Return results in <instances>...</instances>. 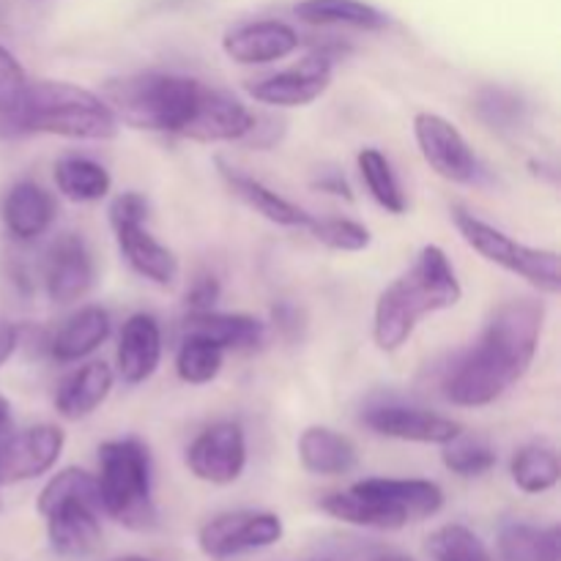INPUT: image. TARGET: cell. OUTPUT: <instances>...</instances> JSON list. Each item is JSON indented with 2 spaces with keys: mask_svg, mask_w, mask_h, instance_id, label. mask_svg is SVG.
<instances>
[{
  "mask_svg": "<svg viewBox=\"0 0 561 561\" xmlns=\"http://www.w3.org/2000/svg\"><path fill=\"white\" fill-rule=\"evenodd\" d=\"M27 75L20 66V60L9 53L5 47H0V110H11L22 99L27 88Z\"/></svg>",
  "mask_w": 561,
  "mask_h": 561,
  "instance_id": "d590c367",
  "label": "cell"
},
{
  "mask_svg": "<svg viewBox=\"0 0 561 561\" xmlns=\"http://www.w3.org/2000/svg\"><path fill=\"white\" fill-rule=\"evenodd\" d=\"M148 211H151V206H148L146 195L124 192L110 203V225H113V230L124 228V225H146Z\"/></svg>",
  "mask_w": 561,
  "mask_h": 561,
  "instance_id": "8d00e7d4",
  "label": "cell"
},
{
  "mask_svg": "<svg viewBox=\"0 0 561 561\" xmlns=\"http://www.w3.org/2000/svg\"><path fill=\"white\" fill-rule=\"evenodd\" d=\"M115 244H118V252L124 255V261L142 279H148V283L159 285V288H170L179 279V257H175V252L170 247L153 239L146 225H124V228H115Z\"/></svg>",
  "mask_w": 561,
  "mask_h": 561,
  "instance_id": "7402d4cb",
  "label": "cell"
},
{
  "mask_svg": "<svg viewBox=\"0 0 561 561\" xmlns=\"http://www.w3.org/2000/svg\"><path fill=\"white\" fill-rule=\"evenodd\" d=\"M0 219L11 239L31 244L42 239L55 222V201L36 181H20L11 186L0 203Z\"/></svg>",
  "mask_w": 561,
  "mask_h": 561,
  "instance_id": "ffe728a7",
  "label": "cell"
},
{
  "mask_svg": "<svg viewBox=\"0 0 561 561\" xmlns=\"http://www.w3.org/2000/svg\"><path fill=\"white\" fill-rule=\"evenodd\" d=\"M115 561H148V559H137V557H126V559H115Z\"/></svg>",
  "mask_w": 561,
  "mask_h": 561,
  "instance_id": "7bdbcfd3",
  "label": "cell"
},
{
  "mask_svg": "<svg viewBox=\"0 0 561 561\" xmlns=\"http://www.w3.org/2000/svg\"><path fill=\"white\" fill-rule=\"evenodd\" d=\"M301 466L318 477H343L351 474L359 463L356 444L332 427H307L296 444Z\"/></svg>",
  "mask_w": 561,
  "mask_h": 561,
  "instance_id": "cb8c5ba5",
  "label": "cell"
},
{
  "mask_svg": "<svg viewBox=\"0 0 561 561\" xmlns=\"http://www.w3.org/2000/svg\"><path fill=\"white\" fill-rule=\"evenodd\" d=\"M362 422L376 436L409 444H436V447H444V444L463 436V425L460 422L442 414H433V411L400 403L373 405V409L365 411Z\"/></svg>",
  "mask_w": 561,
  "mask_h": 561,
  "instance_id": "9a60e30c",
  "label": "cell"
},
{
  "mask_svg": "<svg viewBox=\"0 0 561 561\" xmlns=\"http://www.w3.org/2000/svg\"><path fill=\"white\" fill-rule=\"evenodd\" d=\"M444 507V491L431 480H389L373 477L351 485L348 491L329 493L321 510L343 524L362 529L398 531L409 524L433 518Z\"/></svg>",
  "mask_w": 561,
  "mask_h": 561,
  "instance_id": "277c9868",
  "label": "cell"
},
{
  "mask_svg": "<svg viewBox=\"0 0 561 561\" xmlns=\"http://www.w3.org/2000/svg\"><path fill=\"white\" fill-rule=\"evenodd\" d=\"M66 436L55 425H36L0 438V485L36 480L53 471L64 453Z\"/></svg>",
  "mask_w": 561,
  "mask_h": 561,
  "instance_id": "4fadbf2b",
  "label": "cell"
},
{
  "mask_svg": "<svg viewBox=\"0 0 561 561\" xmlns=\"http://www.w3.org/2000/svg\"><path fill=\"white\" fill-rule=\"evenodd\" d=\"M414 137L422 159L431 164L436 175L453 184H471L480 170L474 148L463 137V131L438 113L414 115Z\"/></svg>",
  "mask_w": 561,
  "mask_h": 561,
  "instance_id": "30bf717a",
  "label": "cell"
},
{
  "mask_svg": "<svg viewBox=\"0 0 561 561\" xmlns=\"http://www.w3.org/2000/svg\"><path fill=\"white\" fill-rule=\"evenodd\" d=\"M312 186L321 192H327V195H334V197H343V201H354V192H351V184L348 179H345L340 170H321V173L312 179Z\"/></svg>",
  "mask_w": 561,
  "mask_h": 561,
  "instance_id": "f35d334b",
  "label": "cell"
},
{
  "mask_svg": "<svg viewBox=\"0 0 561 561\" xmlns=\"http://www.w3.org/2000/svg\"><path fill=\"white\" fill-rule=\"evenodd\" d=\"M11 425H14V420H11V405H9V400L0 394V438L9 436Z\"/></svg>",
  "mask_w": 561,
  "mask_h": 561,
  "instance_id": "60d3db41",
  "label": "cell"
},
{
  "mask_svg": "<svg viewBox=\"0 0 561 561\" xmlns=\"http://www.w3.org/2000/svg\"><path fill=\"white\" fill-rule=\"evenodd\" d=\"M252 124H255V113L247 104L203 82L195 113L181 137L195 142H239L250 135Z\"/></svg>",
  "mask_w": 561,
  "mask_h": 561,
  "instance_id": "2e32d148",
  "label": "cell"
},
{
  "mask_svg": "<svg viewBox=\"0 0 561 561\" xmlns=\"http://www.w3.org/2000/svg\"><path fill=\"white\" fill-rule=\"evenodd\" d=\"M427 553L433 561H493L485 542L460 524L442 526L427 537Z\"/></svg>",
  "mask_w": 561,
  "mask_h": 561,
  "instance_id": "1f68e13d",
  "label": "cell"
},
{
  "mask_svg": "<svg viewBox=\"0 0 561 561\" xmlns=\"http://www.w3.org/2000/svg\"><path fill=\"white\" fill-rule=\"evenodd\" d=\"M294 14L316 27L345 25L359 31H383L389 25V16L365 0H299Z\"/></svg>",
  "mask_w": 561,
  "mask_h": 561,
  "instance_id": "484cf974",
  "label": "cell"
},
{
  "mask_svg": "<svg viewBox=\"0 0 561 561\" xmlns=\"http://www.w3.org/2000/svg\"><path fill=\"white\" fill-rule=\"evenodd\" d=\"M38 513L47 520L49 546L64 559L91 557L102 542V499L96 477L64 469L38 493Z\"/></svg>",
  "mask_w": 561,
  "mask_h": 561,
  "instance_id": "8992f818",
  "label": "cell"
},
{
  "mask_svg": "<svg viewBox=\"0 0 561 561\" xmlns=\"http://www.w3.org/2000/svg\"><path fill=\"white\" fill-rule=\"evenodd\" d=\"M283 540V520L274 513H255V510H236L222 513L203 524L197 535V546L214 561H228L241 553L268 548Z\"/></svg>",
  "mask_w": 561,
  "mask_h": 561,
  "instance_id": "9c48e42d",
  "label": "cell"
},
{
  "mask_svg": "<svg viewBox=\"0 0 561 561\" xmlns=\"http://www.w3.org/2000/svg\"><path fill=\"white\" fill-rule=\"evenodd\" d=\"M184 337L206 340L219 351H257L266 345V323L241 312H190L184 321Z\"/></svg>",
  "mask_w": 561,
  "mask_h": 561,
  "instance_id": "d6986e66",
  "label": "cell"
},
{
  "mask_svg": "<svg viewBox=\"0 0 561 561\" xmlns=\"http://www.w3.org/2000/svg\"><path fill=\"white\" fill-rule=\"evenodd\" d=\"M356 164H359L362 181H365L373 201H376L383 211L394 214V217L405 214L409 201H405L403 186H400L398 175H394L392 170V162L383 157V151H378V148H362L359 157H356Z\"/></svg>",
  "mask_w": 561,
  "mask_h": 561,
  "instance_id": "f546056e",
  "label": "cell"
},
{
  "mask_svg": "<svg viewBox=\"0 0 561 561\" xmlns=\"http://www.w3.org/2000/svg\"><path fill=\"white\" fill-rule=\"evenodd\" d=\"M222 365L225 351H219L217 345L197 337L181 340V348L175 354V373H179V378L184 383H192V387L211 383L222 373Z\"/></svg>",
  "mask_w": 561,
  "mask_h": 561,
  "instance_id": "4dcf8cb0",
  "label": "cell"
},
{
  "mask_svg": "<svg viewBox=\"0 0 561 561\" xmlns=\"http://www.w3.org/2000/svg\"><path fill=\"white\" fill-rule=\"evenodd\" d=\"M186 466L208 485H233L247 469V433L239 422H214L186 449Z\"/></svg>",
  "mask_w": 561,
  "mask_h": 561,
  "instance_id": "7c38bea8",
  "label": "cell"
},
{
  "mask_svg": "<svg viewBox=\"0 0 561 561\" xmlns=\"http://www.w3.org/2000/svg\"><path fill=\"white\" fill-rule=\"evenodd\" d=\"M378 561H414V559H409V557H400V553H387V557H381Z\"/></svg>",
  "mask_w": 561,
  "mask_h": 561,
  "instance_id": "b9f144b4",
  "label": "cell"
},
{
  "mask_svg": "<svg viewBox=\"0 0 561 561\" xmlns=\"http://www.w3.org/2000/svg\"><path fill=\"white\" fill-rule=\"evenodd\" d=\"M201 88L203 82L195 77L142 71L104 82L102 99L110 104L118 124L181 137L195 113Z\"/></svg>",
  "mask_w": 561,
  "mask_h": 561,
  "instance_id": "5b68a950",
  "label": "cell"
},
{
  "mask_svg": "<svg viewBox=\"0 0 561 561\" xmlns=\"http://www.w3.org/2000/svg\"><path fill=\"white\" fill-rule=\"evenodd\" d=\"M463 299V285L436 244L422 247L416 261L381 290L373 310V343L383 354H394L411 340L422 318L453 310Z\"/></svg>",
  "mask_w": 561,
  "mask_h": 561,
  "instance_id": "7a4b0ae2",
  "label": "cell"
},
{
  "mask_svg": "<svg viewBox=\"0 0 561 561\" xmlns=\"http://www.w3.org/2000/svg\"><path fill=\"white\" fill-rule=\"evenodd\" d=\"M113 383L115 376L104 362H88L58 383L55 411L69 422L85 420L110 398Z\"/></svg>",
  "mask_w": 561,
  "mask_h": 561,
  "instance_id": "603a6c76",
  "label": "cell"
},
{
  "mask_svg": "<svg viewBox=\"0 0 561 561\" xmlns=\"http://www.w3.org/2000/svg\"><path fill=\"white\" fill-rule=\"evenodd\" d=\"M444 466L458 477H482L496 466V453L480 442H455L444 444Z\"/></svg>",
  "mask_w": 561,
  "mask_h": 561,
  "instance_id": "e575fe53",
  "label": "cell"
},
{
  "mask_svg": "<svg viewBox=\"0 0 561 561\" xmlns=\"http://www.w3.org/2000/svg\"><path fill=\"white\" fill-rule=\"evenodd\" d=\"M217 168L222 181L228 184V190L233 192L244 206H250L252 211L261 214L263 219H268V222L274 225H283V228H310L312 214H307L305 208L296 206L294 201H288V197H283L279 192H274L268 184L252 179L250 173L222 162V159H217Z\"/></svg>",
  "mask_w": 561,
  "mask_h": 561,
  "instance_id": "44dd1931",
  "label": "cell"
},
{
  "mask_svg": "<svg viewBox=\"0 0 561 561\" xmlns=\"http://www.w3.org/2000/svg\"><path fill=\"white\" fill-rule=\"evenodd\" d=\"M499 551L504 561H561V529L510 524L499 535Z\"/></svg>",
  "mask_w": 561,
  "mask_h": 561,
  "instance_id": "83f0119b",
  "label": "cell"
},
{
  "mask_svg": "<svg viewBox=\"0 0 561 561\" xmlns=\"http://www.w3.org/2000/svg\"><path fill=\"white\" fill-rule=\"evenodd\" d=\"M55 186L71 203H96L107 197L113 179L104 164L88 157H64L55 162Z\"/></svg>",
  "mask_w": 561,
  "mask_h": 561,
  "instance_id": "4316f807",
  "label": "cell"
},
{
  "mask_svg": "<svg viewBox=\"0 0 561 561\" xmlns=\"http://www.w3.org/2000/svg\"><path fill=\"white\" fill-rule=\"evenodd\" d=\"M121 124L102 93L66 80L27 82L11 110H0V137L55 135L69 140H113Z\"/></svg>",
  "mask_w": 561,
  "mask_h": 561,
  "instance_id": "3957f363",
  "label": "cell"
},
{
  "mask_svg": "<svg viewBox=\"0 0 561 561\" xmlns=\"http://www.w3.org/2000/svg\"><path fill=\"white\" fill-rule=\"evenodd\" d=\"M110 329H113V321H110V312L104 307H82L55 332L49 354L58 362L85 359L93 351L102 348L104 340L110 337Z\"/></svg>",
  "mask_w": 561,
  "mask_h": 561,
  "instance_id": "d4e9b609",
  "label": "cell"
},
{
  "mask_svg": "<svg viewBox=\"0 0 561 561\" xmlns=\"http://www.w3.org/2000/svg\"><path fill=\"white\" fill-rule=\"evenodd\" d=\"M510 474H513V482L529 496H537V493H548L551 488L559 485V458L557 449L548 447V444H526L515 453L513 466H510Z\"/></svg>",
  "mask_w": 561,
  "mask_h": 561,
  "instance_id": "f1b7e54d",
  "label": "cell"
},
{
  "mask_svg": "<svg viewBox=\"0 0 561 561\" xmlns=\"http://www.w3.org/2000/svg\"><path fill=\"white\" fill-rule=\"evenodd\" d=\"M307 230H310L312 239H316L318 244H323L327 250L334 252H362L373 244L370 228H365V225L356 222V219L312 217L310 228Z\"/></svg>",
  "mask_w": 561,
  "mask_h": 561,
  "instance_id": "d6a6232c",
  "label": "cell"
},
{
  "mask_svg": "<svg viewBox=\"0 0 561 561\" xmlns=\"http://www.w3.org/2000/svg\"><path fill=\"white\" fill-rule=\"evenodd\" d=\"M453 222L458 233L463 236L466 244L477 255L485 257L488 263H496L504 272L526 279L542 294L557 296L561 290V257L557 250L524 244V241L513 239V236L499 230L496 225L485 222V219H480L463 206L453 208Z\"/></svg>",
  "mask_w": 561,
  "mask_h": 561,
  "instance_id": "ba28073f",
  "label": "cell"
},
{
  "mask_svg": "<svg viewBox=\"0 0 561 561\" xmlns=\"http://www.w3.org/2000/svg\"><path fill=\"white\" fill-rule=\"evenodd\" d=\"M96 283V261L88 241L77 233H64L44 261V290L53 305H75L85 299Z\"/></svg>",
  "mask_w": 561,
  "mask_h": 561,
  "instance_id": "5bb4252c",
  "label": "cell"
},
{
  "mask_svg": "<svg viewBox=\"0 0 561 561\" xmlns=\"http://www.w3.org/2000/svg\"><path fill=\"white\" fill-rule=\"evenodd\" d=\"M546 305L510 299L488 321L480 343L449 370L444 394L460 409H482L507 394L529 373L540 348Z\"/></svg>",
  "mask_w": 561,
  "mask_h": 561,
  "instance_id": "6da1fadb",
  "label": "cell"
},
{
  "mask_svg": "<svg viewBox=\"0 0 561 561\" xmlns=\"http://www.w3.org/2000/svg\"><path fill=\"white\" fill-rule=\"evenodd\" d=\"M334 77V58L327 53H312L299 60L290 69L277 71V75L261 77V80L247 82V93L255 102L268 104V107H307L316 99L329 91Z\"/></svg>",
  "mask_w": 561,
  "mask_h": 561,
  "instance_id": "8fae6325",
  "label": "cell"
},
{
  "mask_svg": "<svg viewBox=\"0 0 561 561\" xmlns=\"http://www.w3.org/2000/svg\"><path fill=\"white\" fill-rule=\"evenodd\" d=\"M16 345H20V329L0 318V367L14 356Z\"/></svg>",
  "mask_w": 561,
  "mask_h": 561,
  "instance_id": "ab89813d",
  "label": "cell"
},
{
  "mask_svg": "<svg viewBox=\"0 0 561 561\" xmlns=\"http://www.w3.org/2000/svg\"><path fill=\"white\" fill-rule=\"evenodd\" d=\"M477 113L485 121L491 129H518L526 121V107L515 93L504 91V88H485L477 96Z\"/></svg>",
  "mask_w": 561,
  "mask_h": 561,
  "instance_id": "836d02e7",
  "label": "cell"
},
{
  "mask_svg": "<svg viewBox=\"0 0 561 561\" xmlns=\"http://www.w3.org/2000/svg\"><path fill=\"white\" fill-rule=\"evenodd\" d=\"M153 471L148 447L137 438H113L99 447V499L104 515L131 531H151L157 526L153 504Z\"/></svg>",
  "mask_w": 561,
  "mask_h": 561,
  "instance_id": "52a82bcc",
  "label": "cell"
},
{
  "mask_svg": "<svg viewBox=\"0 0 561 561\" xmlns=\"http://www.w3.org/2000/svg\"><path fill=\"white\" fill-rule=\"evenodd\" d=\"M118 376L129 387L146 383L162 362V329L159 321L148 312H135L126 318L124 329L118 334Z\"/></svg>",
  "mask_w": 561,
  "mask_h": 561,
  "instance_id": "ac0fdd59",
  "label": "cell"
},
{
  "mask_svg": "<svg viewBox=\"0 0 561 561\" xmlns=\"http://www.w3.org/2000/svg\"><path fill=\"white\" fill-rule=\"evenodd\" d=\"M219 279L211 277V274H203V277H197L195 283H192V288L186 290V305H190L192 312H206V310H214V305H217L219 299Z\"/></svg>",
  "mask_w": 561,
  "mask_h": 561,
  "instance_id": "74e56055",
  "label": "cell"
},
{
  "mask_svg": "<svg viewBox=\"0 0 561 561\" xmlns=\"http://www.w3.org/2000/svg\"><path fill=\"white\" fill-rule=\"evenodd\" d=\"M299 33L283 20H255L225 33L222 49L233 64L263 66L283 60L299 49Z\"/></svg>",
  "mask_w": 561,
  "mask_h": 561,
  "instance_id": "e0dca14e",
  "label": "cell"
}]
</instances>
